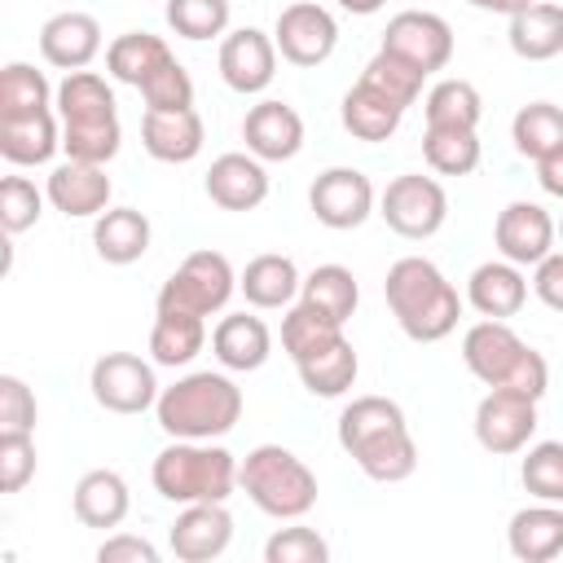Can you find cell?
<instances>
[{
  "mask_svg": "<svg viewBox=\"0 0 563 563\" xmlns=\"http://www.w3.org/2000/svg\"><path fill=\"white\" fill-rule=\"evenodd\" d=\"M532 295L550 312H563V251H550L541 264H532Z\"/></svg>",
  "mask_w": 563,
  "mask_h": 563,
  "instance_id": "obj_50",
  "label": "cell"
},
{
  "mask_svg": "<svg viewBox=\"0 0 563 563\" xmlns=\"http://www.w3.org/2000/svg\"><path fill=\"white\" fill-rule=\"evenodd\" d=\"M378 48L409 62L422 75H435L453 62V26L431 9H400V13L387 18V31H383Z\"/></svg>",
  "mask_w": 563,
  "mask_h": 563,
  "instance_id": "obj_12",
  "label": "cell"
},
{
  "mask_svg": "<svg viewBox=\"0 0 563 563\" xmlns=\"http://www.w3.org/2000/svg\"><path fill=\"white\" fill-rule=\"evenodd\" d=\"M238 488L273 519H303L317 506V475L286 444H255L238 462Z\"/></svg>",
  "mask_w": 563,
  "mask_h": 563,
  "instance_id": "obj_7",
  "label": "cell"
},
{
  "mask_svg": "<svg viewBox=\"0 0 563 563\" xmlns=\"http://www.w3.org/2000/svg\"><path fill=\"white\" fill-rule=\"evenodd\" d=\"M136 92L145 97V110H185V106H194V79L176 57L167 66H158Z\"/></svg>",
  "mask_w": 563,
  "mask_h": 563,
  "instance_id": "obj_45",
  "label": "cell"
},
{
  "mask_svg": "<svg viewBox=\"0 0 563 563\" xmlns=\"http://www.w3.org/2000/svg\"><path fill=\"white\" fill-rule=\"evenodd\" d=\"M339 334H343V325H339L334 317H325L321 308L303 303V299H295V303L286 308V317H282V347H286L290 361L312 356L317 347L334 343Z\"/></svg>",
  "mask_w": 563,
  "mask_h": 563,
  "instance_id": "obj_40",
  "label": "cell"
},
{
  "mask_svg": "<svg viewBox=\"0 0 563 563\" xmlns=\"http://www.w3.org/2000/svg\"><path fill=\"white\" fill-rule=\"evenodd\" d=\"M299 286H303V273L295 268L290 255H277V251H264L255 255L242 273H238V290L251 308L260 312H273V308H290L299 299Z\"/></svg>",
  "mask_w": 563,
  "mask_h": 563,
  "instance_id": "obj_28",
  "label": "cell"
},
{
  "mask_svg": "<svg viewBox=\"0 0 563 563\" xmlns=\"http://www.w3.org/2000/svg\"><path fill=\"white\" fill-rule=\"evenodd\" d=\"M57 119H62V154L66 158L106 167L123 145L114 88L97 70H66L62 75Z\"/></svg>",
  "mask_w": 563,
  "mask_h": 563,
  "instance_id": "obj_3",
  "label": "cell"
},
{
  "mask_svg": "<svg viewBox=\"0 0 563 563\" xmlns=\"http://www.w3.org/2000/svg\"><path fill=\"white\" fill-rule=\"evenodd\" d=\"M537 396L528 391H510V387H488L475 405V440L484 453L493 457H510L523 453L537 435Z\"/></svg>",
  "mask_w": 563,
  "mask_h": 563,
  "instance_id": "obj_11",
  "label": "cell"
},
{
  "mask_svg": "<svg viewBox=\"0 0 563 563\" xmlns=\"http://www.w3.org/2000/svg\"><path fill=\"white\" fill-rule=\"evenodd\" d=\"M242 141L260 163H290L303 150V119L290 101L264 97L242 119Z\"/></svg>",
  "mask_w": 563,
  "mask_h": 563,
  "instance_id": "obj_19",
  "label": "cell"
},
{
  "mask_svg": "<svg viewBox=\"0 0 563 563\" xmlns=\"http://www.w3.org/2000/svg\"><path fill=\"white\" fill-rule=\"evenodd\" d=\"M202 141H207V123L194 106L141 114V145L158 163H194L202 154Z\"/></svg>",
  "mask_w": 563,
  "mask_h": 563,
  "instance_id": "obj_23",
  "label": "cell"
},
{
  "mask_svg": "<svg viewBox=\"0 0 563 563\" xmlns=\"http://www.w3.org/2000/svg\"><path fill=\"white\" fill-rule=\"evenodd\" d=\"M88 387H92V400L106 409V413H119V418H132V413H145L158 405V378H154V361H141L136 352H106L92 361L88 369Z\"/></svg>",
  "mask_w": 563,
  "mask_h": 563,
  "instance_id": "obj_10",
  "label": "cell"
},
{
  "mask_svg": "<svg viewBox=\"0 0 563 563\" xmlns=\"http://www.w3.org/2000/svg\"><path fill=\"white\" fill-rule=\"evenodd\" d=\"M211 352L229 374H251L273 356V330L255 312H229L211 330Z\"/></svg>",
  "mask_w": 563,
  "mask_h": 563,
  "instance_id": "obj_25",
  "label": "cell"
},
{
  "mask_svg": "<svg viewBox=\"0 0 563 563\" xmlns=\"http://www.w3.org/2000/svg\"><path fill=\"white\" fill-rule=\"evenodd\" d=\"M97 53H101V22L92 13L66 9L40 26V57L57 70H88Z\"/></svg>",
  "mask_w": 563,
  "mask_h": 563,
  "instance_id": "obj_22",
  "label": "cell"
},
{
  "mask_svg": "<svg viewBox=\"0 0 563 563\" xmlns=\"http://www.w3.org/2000/svg\"><path fill=\"white\" fill-rule=\"evenodd\" d=\"M559 238H563V216H559Z\"/></svg>",
  "mask_w": 563,
  "mask_h": 563,
  "instance_id": "obj_54",
  "label": "cell"
},
{
  "mask_svg": "<svg viewBox=\"0 0 563 563\" xmlns=\"http://www.w3.org/2000/svg\"><path fill=\"white\" fill-rule=\"evenodd\" d=\"M383 299L413 343H440L457 330L462 295L427 255H400L383 277Z\"/></svg>",
  "mask_w": 563,
  "mask_h": 563,
  "instance_id": "obj_2",
  "label": "cell"
},
{
  "mask_svg": "<svg viewBox=\"0 0 563 563\" xmlns=\"http://www.w3.org/2000/svg\"><path fill=\"white\" fill-rule=\"evenodd\" d=\"M242 387L220 369H194L158 391L154 418L172 440H220L242 422Z\"/></svg>",
  "mask_w": 563,
  "mask_h": 563,
  "instance_id": "obj_4",
  "label": "cell"
},
{
  "mask_svg": "<svg viewBox=\"0 0 563 563\" xmlns=\"http://www.w3.org/2000/svg\"><path fill=\"white\" fill-rule=\"evenodd\" d=\"M506 545L519 563H550L563 559V506L559 501H537L510 515L506 523Z\"/></svg>",
  "mask_w": 563,
  "mask_h": 563,
  "instance_id": "obj_26",
  "label": "cell"
},
{
  "mask_svg": "<svg viewBox=\"0 0 563 563\" xmlns=\"http://www.w3.org/2000/svg\"><path fill=\"white\" fill-rule=\"evenodd\" d=\"M44 194H48V207L62 211L66 220H97L101 211H110L114 185H110L106 167L66 158V163H57V167L48 172Z\"/></svg>",
  "mask_w": 563,
  "mask_h": 563,
  "instance_id": "obj_17",
  "label": "cell"
},
{
  "mask_svg": "<svg viewBox=\"0 0 563 563\" xmlns=\"http://www.w3.org/2000/svg\"><path fill=\"white\" fill-rule=\"evenodd\" d=\"M510 53L523 62H550L563 53V4L550 0H532L528 9H519L510 18Z\"/></svg>",
  "mask_w": 563,
  "mask_h": 563,
  "instance_id": "obj_32",
  "label": "cell"
},
{
  "mask_svg": "<svg viewBox=\"0 0 563 563\" xmlns=\"http://www.w3.org/2000/svg\"><path fill=\"white\" fill-rule=\"evenodd\" d=\"M299 369V383L308 396H321V400H334V396H347L356 387V374H361V361H356V347L347 343V334H339L334 343L317 347L312 356L295 361Z\"/></svg>",
  "mask_w": 563,
  "mask_h": 563,
  "instance_id": "obj_31",
  "label": "cell"
},
{
  "mask_svg": "<svg viewBox=\"0 0 563 563\" xmlns=\"http://www.w3.org/2000/svg\"><path fill=\"white\" fill-rule=\"evenodd\" d=\"M57 110V88H48L44 70L31 62H9L0 70V119H22V114H44Z\"/></svg>",
  "mask_w": 563,
  "mask_h": 563,
  "instance_id": "obj_37",
  "label": "cell"
},
{
  "mask_svg": "<svg viewBox=\"0 0 563 563\" xmlns=\"http://www.w3.org/2000/svg\"><path fill=\"white\" fill-rule=\"evenodd\" d=\"M519 484L537 501H559L563 506V440H537L523 449L519 462Z\"/></svg>",
  "mask_w": 563,
  "mask_h": 563,
  "instance_id": "obj_41",
  "label": "cell"
},
{
  "mask_svg": "<svg viewBox=\"0 0 563 563\" xmlns=\"http://www.w3.org/2000/svg\"><path fill=\"white\" fill-rule=\"evenodd\" d=\"M202 189L220 211H255L268 198V167L251 150H229L211 158Z\"/></svg>",
  "mask_w": 563,
  "mask_h": 563,
  "instance_id": "obj_20",
  "label": "cell"
},
{
  "mask_svg": "<svg viewBox=\"0 0 563 563\" xmlns=\"http://www.w3.org/2000/svg\"><path fill=\"white\" fill-rule=\"evenodd\" d=\"M150 238H154L150 216L136 207H110L92 220V251L114 268L136 264L150 251Z\"/></svg>",
  "mask_w": 563,
  "mask_h": 563,
  "instance_id": "obj_30",
  "label": "cell"
},
{
  "mask_svg": "<svg viewBox=\"0 0 563 563\" xmlns=\"http://www.w3.org/2000/svg\"><path fill=\"white\" fill-rule=\"evenodd\" d=\"M471 9H479V13H501V18H515L519 9H528L532 0H466Z\"/></svg>",
  "mask_w": 563,
  "mask_h": 563,
  "instance_id": "obj_52",
  "label": "cell"
},
{
  "mask_svg": "<svg viewBox=\"0 0 563 563\" xmlns=\"http://www.w3.org/2000/svg\"><path fill=\"white\" fill-rule=\"evenodd\" d=\"M62 150V119L53 110L44 114H22V119H0V154L13 167H44Z\"/></svg>",
  "mask_w": 563,
  "mask_h": 563,
  "instance_id": "obj_29",
  "label": "cell"
},
{
  "mask_svg": "<svg viewBox=\"0 0 563 563\" xmlns=\"http://www.w3.org/2000/svg\"><path fill=\"white\" fill-rule=\"evenodd\" d=\"M277 44L268 31L260 26H238L220 40V53H216V66H220V79L224 88H233L238 97H260L273 75H277Z\"/></svg>",
  "mask_w": 563,
  "mask_h": 563,
  "instance_id": "obj_16",
  "label": "cell"
},
{
  "mask_svg": "<svg viewBox=\"0 0 563 563\" xmlns=\"http://www.w3.org/2000/svg\"><path fill=\"white\" fill-rule=\"evenodd\" d=\"M466 303L479 317H493V321L519 317V308L528 303V277H523V268L510 264V260H484V264H475L471 277H466Z\"/></svg>",
  "mask_w": 563,
  "mask_h": 563,
  "instance_id": "obj_24",
  "label": "cell"
},
{
  "mask_svg": "<svg viewBox=\"0 0 563 563\" xmlns=\"http://www.w3.org/2000/svg\"><path fill=\"white\" fill-rule=\"evenodd\" d=\"M462 365L484 383V387H510V391H528V396H545L550 387V365L545 356L519 339L510 330V321H475L462 334Z\"/></svg>",
  "mask_w": 563,
  "mask_h": 563,
  "instance_id": "obj_6",
  "label": "cell"
},
{
  "mask_svg": "<svg viewBox=\"0 0 563 563\" xmlns=\"http://www.w3.org/2000/svg\"><path fill=\"white\" fill-rule=\"evenodd\" d=\"M44 202H48V194L35 189L31 176H4L0 180V229H4V238H18V233L35 229L40 216H44Z\"/></svg>",
  "mask_w": 563,
  "mask_h": 563,
  "instance_id": "obj_43",
  "label": "cell"
},
{
  "mask_svg": "<svg viewBox=\"0 0 563 563\" xmlns=\"http://www.w3.org/2000/svg\"><path fill=\"white\" fill-rule=\"evenodd\" d=\"M238 290V273L229 264V255L220 251H189L180 260V268L158 286L154 295V312H189V317H216L229 308Z\"/></svg>",
  "mask_w": 563,
  "mask_h": 563,
  "instance_id": "obj_8",
  "label": "cell"
},
{
  "mask_svg": "<svg viewBox=\"0 0 563 563\" xmlns=\"http://www.w3.org/2000/svg\"><path fill=\"white\" fill-rule=\"evenodd\" d=\"M361 75H365V79H374L378 88H387L405 110L422 97V79H427L422 70H413L409 62H400V57H391V53H383V48L365 62V70H361Z\"/></svg>",
  "mask_w": 563,
  "mask_h": 563,
  "instance_id": "obj_46",
  "label": "cell"
},
{
  "mask_svg": "<svg viewBox=\"0 0 563 563\" xmlns=\"http://www.w3.org/2000/svg\"><path fill=\"white\" fill-rule=\"evenodd\" d=\"M35 391L18 374H0V431H35Z\"/></svg>",
  "mask_w": 563,
  "mask_h": 563,
  "instance_id": "obj_48",
  "label": "cell"
},
{
  "mask_svg": "<svg viewBox=\"0 0 563 563\" xmlns=\"http://www.w3.org/2000/svg\"><path fill=\"white\" fill-rule=\"evenodd\" d=\"M400 119H405V106H400L387 88H378L374 79H365V75H361V79L343 92V101H339V123H343V132L356 136V141H365V145L391 141V136L400 132Z\"/></svg>",
  "mask_w": 563,
  "mask_h": 563,
  "instance_id": "obj_21",
  "label": "cell"
},
{
  "mask_svg": "<svg viewBox=\"0 0 563 563\" xmlns=\"http://www.w3.org/2000/svg\"><path fill=\"white\" fill-rule=\"evenodd\" d=\"M339 449L374 484H400L418 471V440L409 418L387 396H356L339 413Z\"/></svg>",
  "mask_w": 563,
  "mask_h": 563,
  "instance_id": "obj_1",
  "label": "cell"
},
{
  "mask_svg": "<svg viewBox=\"0 0 563 563\" xmlns=\"http://www.w3.org/2000/svg\"><path fill=\"white\" fill-rule=\"evenodd\" d=\"M70 510L84 528H119L132 510V493H128V479L110 466H97V471H84L75 493H70Z\"/></svg>",
  "mask_w": 563,
  "mask_h": 563,
  "instance_id": "obj_27",
  "label": "cell"
},
{
  "mask_svg": "<svg viewBox=\"0 0 563 563\" xmlns=\"http://www.w3.org/2000/svg\"><path fill=\"white\" fill-rule=\"evenodd\" d=\"M202 347H207V321L202 317H189V312H154V325H150V361L154 365L180 369Z\"/></svg>",
  "mask_w": 563,
  "mask_h": 563,
  "instance_id": "obj_34",
  "label": "cell"
},
{
  "mask_svg": "<svg viewBox=\"0 0 563 563\" xmlns=\"http://www.w3.org/2000/svg\"><path fill=\"white\" fill-rule=\"evenodd\" d=\"M176 53L167 48L163 35H150V31H123L119 40H110L106 48V70L110 79L128 84V88H141L158 66H167Z\"/></svg>",
  "mask_w": 563,
  "mask_h": 563,
  "instance_id": "obj_33",
  "label": "cell"
},
{
  "mask_svg": "<svg viewBox=\"0 0 563 563\" xmlns=\"http://www.w3.org/2000/svg\"><path fill=\"white\" fill-rule=\"evenodd\" d=\"M537 185H541L550 198H563V145L550 150L545 158H537Z\"/></svg>",
  "mask_w": 563,
  "mask_h": 563,
  "instance_id": "obj_51",
  "label": "cell"
},
{
  "mask_svg": "<svg viewBox=\"0 0 563 563\" xmlns=\"http://www.w3.org/2000/svg\"><path fill=\"white\" fill-rule=\"evenodd\" d=\"M233 541V515L224 501H194L180 506L176 523L167 528V545L180 563H211Z\"/></svg>",
  "mask_w": 563,
  "mask_h": 563,
  "instance_id": "obj_18",
  "label": "cell"
},
{
  "mask_svg": "<svg viewBox=\"0 0 563 563\" xmlns=\"http://www.w3.org/2000/svg\"><path fill=\"white\" fill-rule=\"evenodd\" d=\"M299 299L312 303V308H321V312L334 317L339 325H347L352 312H356V303H361V286H356V273H352V268H343V264H317V268L303 277Z\"/></svg>",
  "mask_w": 563,
  "mask_h": 563,
  "instance_id": "obj_36",
  "label": "cell"
},
{
  "mask_svg": "<svg viewBox=\"0 0 563 563\" xmlns=\"http://www.w3.org/2000/svg\"><path fill=\"white\" fill-rule=\"evenodd\" d=\"M35 479L31 431H0V493H22Z\"/></svg>",
  "mask_w": 563,
  "mask_h": 563,
  "instance_id": "obj_47",
  "label": "cell"
},
{
  "mask_svg": "<svg viewBox=\"0 0 563 563\" xmlns=\"http://www.w3.org/2000/svg\"><path fill=\"white\" fill-rule=\"evenodd\" d=\"M343 13H352V18H369V13H378L387 0H334Z\"/></svg>",
  "mask_w": 563,
  "mask_h": 563,
  "instance_id": "obj_53",
  "label": "cell"
},
{
  "mask_svg": "<svg viewBox=\"0 0 563 563\" xmlns=\"http://www.w3.org/2000/svg\"><path fill=\"white\" fill-rule=\"evenodd\" d=\"M150 484L163 501H229L238 493V457L216 440H172L154 466Z\"/></svg>",
  "mask_w": 563,
  "mask_h": 563,
  "instance_id": "obj_5",
  "label": "cell"
},
{
  "mask_svg": "<svg viewBox=\"0 0 563 563\" xmlns=\"http://www.w3.org/2000/svg\"><path fill=\"white\" fill-rule=\"evenodd\" d=\"M422 119L427 128H479L484 119V97L471 79H440L422 97Z\"/></svg>",
  "mask_w": 563,
  "mask_h": 563,
  "instance_id": "obj_35",
  "label": "cell"
},
{
  "mask_svg": "<svg viewBox=\"0 0 563 563\" xmlns=\"http://www.w3.org/2000/svg\"><path fill=\"white\" fill-rule=\"evenodd\" d=\"M97 563H158V545L136 532H110L97 545Z\"/></svg>",
  "mask_w": 563,
  "mask_h": 563,
  "instance_id": "obj_49",
  "label": "cell"
},
{
  "mask_svg": "<svg viewBox=\"0 0 563 563\" xmlns=\"http://www.w3.org/2000/svg\"><path fill=\"white\" fill-rule=\"evenodd\" d=\"M264 563H330V541L317 528L290 519V528H277L264 541Z\"/></svg>",
  "mask_w": 563,
  "mask_h": 563,
  "instance_id": "obj_44",
  "label": "cell"
},
{
  "mask_svg": "<svg viewBox=\"0 0 563 563\" xmlns=\"http://www.w3.org/2000/svg\"><path fill=\"white\" fill-rule=\"evenodd\" d=\"M163 18L180 40L194 44L229 35V0H167Z\"/></svg>",
  "mask_w": 563,
  "mask_h": 563,
  "instance_id": "obj_42",
  "label": "cell"
},
{
  "mask_svg": "<svg viewBox=\"0 0 563 563\" xmlns=\"http://www.w3.org/2000/svg\"><path fill=\"white\" fill-rule=\"evenodd\" d=\"M554 242H559V220L541 202L515 198L493 220V246H497V255L510 260V264H519V268L541 264L554 251Z\"/></svg>",
  "mask_w": 563,
  "mask_h": 563,
  "instance_id": "obj_15",
  "label": "cell"
},
{
  "mask_svg": "<svg viewBox=\"0 0 563 563\" xmlns=\"http://www.w3.org/2000/svg\"><path fill=\"white\" fill-rule=\"evenodd\" d=\"M378 216L387 220L391 233H400L409 242H427L449 220V194L435 176L405 172V176L387 180V189L378 194Z\"/></svg>",
  "mask_w": 563,
  "mask_h": 563,
  "instance_id": "obj_9",
  "label": "cell"
},
{
  "mask_svg": "<svg viewBox=\"0 0 563 563\" xmlns=\"http://www.w3.org/2000/svg\"><path fill=\"white\" fill-rule=\"evenodd\" d=\"M422 158L435 176H471L479 167V132L471 128H427Z\"/></svg>",
  "mask_w": 563,
  "mask_h": 563,
  "instance_id": "obj_39",
  "label": "cell"
},
{
  "mask_svg": "<svg viewBox=\"0 0 563 563\" xmlns=\"http://www.w3.org/2000/svg\"><path fill=\"white\" fill-rule=\"evenodd\" d=\"M273 44L282 53V62L299 66V70H312L321 62H330V53L339 48V22L325 4L317 0H295L277 13V26H273Z\"/></svg>",
  "mask_w": 563,
  "mask_h": 563,
  "instance_id": "obj_14",
  "label": "cell"
},
{
  "mask_svg": "<svg viewBox=\"0 0 563 563\" xmlns=\"http://www.w3.org/2000/svg\"><path fill=\"white\" fill-rule=\"evenodd\" d=\"M510 141H515V150L523 158H532V163L545 158L550 150L563 145V106H554V101L519 106L515 119H510Z\"/></svg>",
  "mask_w": 563,
  "mask_h": 563,
  "instance_id": "obj_38",
  "label": "cell"
},
{
  "mask_svg": "<svg viewBox=\"0 0 563 563\" xmlns=\"http://www.w3.org/2000/svg\"><path fill=\"white\" fill-rule=\"evenodd\" d=\"M378 207V194H374V180L361 172V167H325L312 185H308V211L317 224L334 229V233H347V229H361Z\"/></svg>",
  "mask_w": 563,
  "mask_h": 563,
  "instance_id": "obj_13",
  "label": "cell"
}]
</instances>
